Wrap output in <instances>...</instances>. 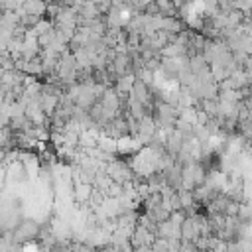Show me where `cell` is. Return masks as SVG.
I'll return each instance as SVG.
<instances>
[{
    "label": "cell",
    "instance_id": "30bf717a",
    "mask_svg": "<svg viewBox=\"0 0 252 252\" xmlns=\"http://www.w3.org/2000/svg\"><path fill=\"white\" fill-rule=\"evenodd\" d=\"M161 30L167 32V33H173V35H179L183 30V24L175 18V16H163V24H161Z\"/></svg>",
    "mask_w": 252,
    "mask_h": 252
},
{
    "label": "cell",
    "instance_id": "8992f818",
    "mask_svg": "<svg viewBox=\"0 0 252 252\" xmlns=\"http://www.w3.org/2000/svg\"><path fill=\"white\" fill-rule=\"evenodd\" d=\"M156 236H161V238H167V240H171V238H181V224L173 222L171 219L161 220V222L158 224Z\"/></svg>",
    "mask_w": 252,
    "mask_h": 252
},
{
    "label": "cell",
    "instance_id": "277c9868",
    "mask_svg": "<svg viewBox=\"0 0 252 252\" xmlns=\"http://www.w3.org/2000/svg\"><path fill=\"white\" fill-rule=\"evenodd\" d=\"M154 240H156V232H152L146 226L136 224V228L132 232V238H130V242L134 244V248H138V246H152Z\"/></svg>",
    "mask_w": 252,
    "mask_h": 252
},
{
    "label": "cell",
    "instance_id": "5b68a950",
    "mask_svg": "<svg viewBox=\"0 0 252 252\" xmlns=\"http://www.w3.org/2000/svg\"><path fill=\"white\" fill-rule=\"evenodd\" d=\"M199 236H201V224H199V220H197L193 215H189V217L183 220V224H181V240L193 242V240L199 238Z\"/></svg>",
    "mask_w": 252,
    "mask_h": 252
},
{
    "label": "cell",
    "instance_id": "ba28073f",
    "mask_svg": "<svg viewBox=\"0 0 252 252\" xmlns=\"http://www.w3.org/2000/svg\"><path fill=\"white\" fill-rule=\"evenodd\" d=\"M47 8H49V4H47L45 0H26L20 10H22L24 14L43 18V14H47Z\"/></svg>",
    "mask_w": 252,
    "mask_h": 252
},
{
    "label": "cell",
    "instance_id": "6da1fadb",
    "mask_svg": "<svg viewBox=\"0 0 252 252\" xmlns=\"http://www.w3.org/2000/svg\"><path fill=\"white\" fill-rule=\"evenodd\" d=\"M37 236H41V226L33 219H22L20 224L12 230V240H14V244H20V246L33 242Z\"/></svg>",
    "mask_w": 252,
    "mask_h": 252
},
{
    "label": "cell",
    "instance_id": "9c48e42d",
    "mask_svg": "<svg viewBox=\"0 0 252 252\" xmlns=\"http://www.w3.org/2000/svg\"><path fill=\"white\" fill-rule=\"evenodd\" d=\"M136 73H128V75H120V77H116L114 81V89L118 91V94L124 98V94H130V91H132V87H134V83H136Z\"/></svg>",
    "mask_w": 252,
    "mask_h": 252
},
{
    "label": "cell",
    "instance_id": "8fae6325",
    "mask_svg": "<svg viewBox=\"0 0 252 252\" xmlns=\"http://www.w3.org/2000/svg\"><path fill=\"white\" fill-rule=\"evenodd\" d=\"M152 250L154 252H169V240L161 238V236H156V240L152 244Z\"/></svg>",
    "mask_w": 252,
    "mask_h": 252
},
{
    "label": "cell",
    "instance_id": "7a4b0ae2",
    "mask_svg": "<svg viewBox=\"0 0 252 252\" xmlns=\"http://www.w3.org/2000/svg\"><path fill=\"white\" fill-rule=\"evenodd\" d=\"M207 179V173H205V165L203 161H197V159H191L187 163H183V189H195L199 185H203Z\"/></svg>",
    "mask_w": 252,
    "mask_h": 252
},
{
    "label": "cell",
    "instance_id": "52a82bcc",
    "mask_svg": "<svg viewBox=\"0 0 252 252\" xmlns=\"http://www.w3.org/2000/svg\"><path fill=\"white\" fill-rule=\"evenodd\" d=\"M93 193H94V183H85V181L75 183L73 195H75V201H77V203H83V205H85V203H91Z\"/></svg>",
    "mask_w": 252,
    "mask_h": 252
},
{
    "label": "cell",
    "instance_id": "3957f363",
    "mask_svg": "<svg viewBox=\"0 0 252 252\" xmlns=\"http://www.w3.org/2000/svg\"><path fill=\"white\" fill-rule=\"evenodd\" d=\"M106 173L112 177V181L122 183V185L128 183V181H134V177H136L132 165L126 163V161H122V159H116V158L106 163Z\"/></svg>",
    "mask_w": 252,
    "mask_h": 252
}]
</instances>
